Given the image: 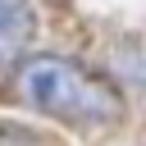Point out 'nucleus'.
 <instances>
[{
    "mask_svg": "<svg viewBox=\"0 0 146 146\" xmlns=\"http://www.w3.org/2000/svg\"><path fill=\"white\" fill-rule=\"evenodd\" d=\"M36 36V14H32V0H0V68L14 64L27 41Z\"/></svg>",
    "mask_w": 146,
    "mask_h": 146,
    "instance_id": "2",
    "label": "nucleus"
},
{
    "mask_svg": "<svg viewBox=\"0 0 146 146\" xmlns=\"http://www.w3.org/2000/svg\"><path fill=\"white\" fill-rule=\"evenodd\" d=\"M23 96L41 114H55V119L78 123V128H105L119 119V91L64 55L27 59L23 64Z\"/></svg>",
    "mask_w": 146,
    "mask_h": 146,
    "instance_id": "1",
    "label": "nucleus"
}]
</instances>
